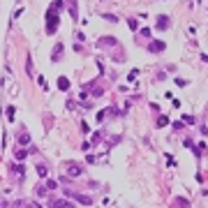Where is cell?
<instances>
[{
	"mask_svg": "<svg viewBox=\"0 0 208 208\" xmlns=\"http://www.w3.org/2000/svg\"><path fill=\"white\" fill-rule=\"evenodd\" d=\"M58 21H60V19H58V12H46V33H49V35H53V33H56L58 30Z\"/></svg>",
	"mask_w": 208,
	"mask_h": 208,
	"instance_id": "1",
	"label": "cell"
},
{
	"mask_svg": "<svg viewBox=\"0 0 208 208\" xmlns=\"http://www.w3.org/2000/svg\"><path fill=\"white\" fill-rule=\"evenodd\" d=\"M65 174L72 176V178H76V176L83 174V166H79L76 162H69V164H65Z\"/></svg>",
	"mask_w": 208,
	"mask_h": 208,
	"instance_id": "2",
	"label": "cell"
},
{
	"mask_svg": "<svg viewBox=\"0 0 208 208\" xmlns=\"http://www.w3.org/2000/svg\"><path fill=\"white\" fill-rule=\"evenodd\" d=\"M67 197H74L79 204H83V206H93V199L90 197H86V194H72V192H65Z\"/></svg>",
	"mask_w": 208,
	"mask_h": 208,
	"instance_id": "3",
	"label": "cell"
},
{
	"mask_svg": "<svg viewBox=\"0 0 208 208\" xmlns=\"http://www.w3.org/2000/svg\"><path fill=\"white\" fill-rule=\"evenodd\" d=\"M116 44H118V39L111 37V35H106V37H99V39H97V46H116Z\"/></svg>",
	"mask_w": 208,
	"mask_h": 208,
	"instance_id": "4",
	"label": "cell"
},
{
	"mask_svg": "<svg viewBox=\"0 0 208 208\" xmlns=\"http://www.w3.org/2000/svg\"><path fill=\"white\" fill-rule=\"evenodd\" d=\"M67 9H69V16H72V19H79V3H76V0H67Z\"/></svg>",
	"mask_w": 208,
	"mask_h": 208,
	"instance_id": "5",
	"label": "cell"
},
{
	"mask_svg": "<svg viewBox=\"0 0 208 208\" xmlns=\"http://www.w3.org/2000/svg\"><path fill=\"white\" fill-rule=\"evenodd\" d=\"M155 26H157V30H166L169 28V16H157Z\"/></svg>",
	"mask_w": 208,
	"mask_h": 208,
	"instance_id": "6",
	"label": "cell"
},
{
	"mask_svg": "<svg viewBox=\"0 0 208 208\" xmlns=\"http://www.w3.org/2000/svg\"><path fill=\"white\" fill-rule=\"evenodd\" d=\"M148 51H150V53L164 51V42H150V44H148Z\"/></svg>",
	"mask_w": 208,
	"mask_h": 208,
	"instance_id": "7",
	"label": "cell"
},
{
	"mask_svg": "<svg viewBox=\"0 0 208 208\" xmlns=\"http://www.w3.org/2000/svg\"><path fill=\"white\" fill-rule=\"evenodd\" d=\"M60 53H63V44H56V46H53V51H51V60L58 63V60H60Z\"/></svg>",
	"mask_w": 208,
	"mask_h": 208,
	"instance_id": "8",
	"label": "cell"
},
{
	"mask_svg": "<svg viewBox=\"0 0 208 208\" xmlns=\"http://www.w3.org/2000/svg\"><path fill=\"white\" fill-rule=\"evenodd\" d=\"M9 171H12V174H16L19 178H23V164H19V162H16V164H9Z\"/></svg>",
	"mask_w": 208,
	"mask_h": 208,
	"instance_id": "9",
	"label": "cell"
},
{
	"mask_svg": "<svg viewBox=\"0 0 208 208\" xmlns=\"http://www.w3.org/2000/svg\"><path fill=\"white\" fill-rule=\"evenodd\" d=\"M174 206H178V208H187V206H192V204H190L185 197H176V199H174Z\"/></svg>",
	"mask_w": 208,
	"mask_h": 208,
	"instance_id": "10",
	"label": "cell"
},
{
	"mask_svg": "<svg viewBox=\"0 0 208 208\" xmlns=\"http://www.w3.org/2000/svg\"><path fill=\"white\" fill-rule=\"evenodd\" d=\"M28 153H30V150H28V148H16L14 157H16V160H19V162H21V160H26V157H28Z\"/></svg>",
	"mask_w": 208,
	"mask_h": 208,
	"instance_id": "11",
	"label": "cell"
},
{
	"mask_svg": "<svg viewBox=\"0 0 208 208\" xmlns=\"http://www.w3.org/2000/svg\"><path fill=\"white\" fill-rule=\"evenodd\" d=\"M16 141H19L21 146H28V144H30V134H28V132H21V134H19V139H16Z\"/></svg>",
	"mask_w": 208,
	"mask_h": 208,
	"instance_id": "12",
	"label": "cell"
},
{
	"mask_svg": "<svg viewBox=\"0 0 208 208\" xmlns=\"http://www.w3.org/2000/svg\"><path fill=\"white\" fill-rule=\"evenodd\" d=\"M58 88H60V90H69V81L65 79V76H60V79H58Z\"/></svg>",
	"mask_w": 208,
	"mask_h": 208,
	"instance_id": "13",
	"label": "cell"
},
{
	"mask_svg": "<svg viewBox=\"0 0 208 208\" xmlns=\"http://www.w3.org/2000/svg\"><path fill=\"white\" fill-rule=\"evenodd\" d=\"M51 206H56V208H65V206H72L67 199H58V201H51Z\"/></svg>",
	"mask_w": 208,
	"mask_h": 208,
	"instance_id": "14",
	"label": "cell"
},
{
	"mask_svg": "<svg viewBox=\"0 0 208 208\" xmlns=\"http://www.w3.org/2000/svg\"><path fill=\"white\" fill-rule=\"evenodd\" d=\"M35 169H37V174H39L42 178H44L46 174H49V169H46V164H37V166H35Z\"/></svg>",
	"mask_w": 208,
	"mask_h": 208,
	"instance_id": "15",
	"label": "cell"
},
{
	"mask_svg": "<svg viewBox=\"0 0 208 208\" xmlns=\"http://www.w3.org/2000/svg\"><path fill=\"white\" fill-rule=\"evenodd\" d=\"M63 7H65V3H63V0H56V3L51 5V12H60Z\"/></svg>",
	"mask_w": 208,
	"mask_h": 208,
	"instance_id": "16",
	"label": "cell"
},
{
	"mask_svg": "<svg viewBox=\"0 0 208 208\" xmlns=\"http://www.w3.org/2000/svg\"><path fill=\"white\" fill-rule=\"evenodd\" d=\"M5 111H7V114H5V116H7V120H14V116H16V114H14V111H16L14 106H7Z\"/></svg>",
	"mask_w": 208,
	"mask_h": 208,
	"instance_id": "17",
	"label": "cell"
},
{
	"mask_svg": "<svg viewBox=\"0 0 208 208\" xmlns=\"http://www.w3.org/2000/svg\"><path fill=\"white\" fill-rule=\"evenodd\" d=\"M93 97H102V95H104V90H102V88H97V83H95V88H93Z\"/></svg>",
	"mask_w": 208,
	"mask_h": 208,
	"instance_id": "18",
	"label": "cell"
},
{
	"mask_svg": "<svg viewBox=\"0 0 208 208\" xmlns=\"http://www.w3.org/2000/svg\"><path fill=\"white\" fill-rule=\"evenodd\" d=\"M26 72H28V76H33V60L30 58L26 60Z\"/></svg>",
	"mask_w": 208,
	"mask_h": 208,
	"instance_id": "19",
	"label": "cell"
},
{
	"mask_svg": "<svg viewBox=\"0 0 208 208\" xmlns=\"http://www.w3.org/2000/svg\"><path fill=\"white\" fill-rule=\"evenodd\" d=\"M157 125H160V127H164V125H169V118H166V116H160V118H157Z\"/></svg>",
	"mask_w": 208,
	"mask_h": 208,
	"instance_id": "20",
	"label": "cell"
},
{
	"mask_svg": "<svg viewBox=\"0 0 208 208\" xmlns=\"http://www.w3.org/2000/svg\"><path fill=\"white\" fill-rule=\"evenodd\" d=\"M46 192H49V187H46V183H44V185H39V187H37V194H39V197H44Z\"/></svg>",
	"mask_w": 208,
	"mask_h": 208,
	"instance_id": "21",
	"label": "cell"
},
{
	"mask_svg": "<svg viewBox=\"0 0 208 208\" xmlns=\"http://www.w3.org/2000/svg\"><path fill=\"white\" fill-rule=\"evenodd\" d=\"M127 26L132 28V30H136V28H139V21L136 19H127Z\"/></svg>",
	"mask_w": 208,
	"mask_h": 208,
	"instance_id": "22",
	"label": "cell"
},
{
	"mask_svg": "<svg viewBox=\"0 0 208 208\" xmlns=\"http://www.w3.org/2000/svg\"><path fill=\"white\" fill-rule=\"evenodd\" d=\"M99 141H102V132H95L93 134V144H99Z\"/></svg>",
	"mask_w": 208,
	"mask_h": 208,
	"instance_id": "23",
	"label": "cell"
},
{
	"mask_svg": "<svg viewBox=\"0 0 208 208\" xmlns=\"http://www.w3.org/2000/svg\"><path fill=\"white\" fill-rule=\"evenodd\" d=\"M106 116H109V109H106V111H99V114H97V120H99V123H102V120H104V118H106Z\"/></svg>",
	"mask_w": 208,
	"mask_h": 208,
	"instance_id": "24",
	"label": "cell"
},
{
	"mask_svg": "<svg viewBox=\"0 0 208 208\" xmlns=\"http://www.w3.org/2000/svg\"><path fill=\"white\" fill-rule=\"evenodd\" d=\"M104 19H106V21H111V23H116V21H118V16H116V14H104Z\"/></svg>",
	"mask_w": 208,
	"mask_h": 208,
	"instance_id": "25",
	"label": "cell"
},
{
	"mask_svg": "<svg viewBox=\"0 0 208 208\" xmlns=\"http://www.w3.org/2000/svg\"><path fill=\"white\" fill-rule=\"evenodd\" d=\"M46 187H49V190H56L58 183H56V180H46Z\"/></svg>",
	"mask_w": 208,
	"mask_h": 208,
	"instance_id": "26",
	"label": "cell"
},
{
	"mask_svg": "<svg viewBox=\"0 0 208 208\" xmlns=\"http://www.w3.org/2000/svg\"><path fill=\"white\" fill-rule=\"evenodd\" d=\"M183 123H187V125H194V116H185V118H183Z\"/></svg>",
	"mask_w": 208,
	"mask_h": 208,
	"instance_id": "27",
	"label": "cell"
},
{
	"mask_svg": "<svg viewBox=\"0 0 208 208\" xmlns=\"http://www.w3.org/2000/svg\"><path fill=\"white\" fill-rule=\"evenodd\" d=\"M183 127H185V123H183V120H176L174 123V129H183Z\"/></svg>",
	"mask_w": 208,
	"mask_h": 208,
	"instance_id": "28",
	"label": "cell"
},
{
	"mask_svg": "<svg viewBox=\"0 0 208 208\" xmlns=\"http://www.w3.org/2000/svg\"><path fill=\"white\" fill-rule=\"evenodd\" d=\"M136 76H139V69H132V72H129V81H134Z\"/></svg>",
	"mask_w": 208,
	"mask_h": 208,
	"instance_id": "29",
	"label": "cell"
},
{
	"mask_svg": "<svg viewBox=\"0 0 208 208\" xmlns=\"http://www.w3.org/2000/svg\"><path fill=\"white\" fill-rule=\"evenodd\" d=\"M81 132H83V134H88V132H90V129H88V123H81Z\"/></svg>",
	"mask_w": 208,
	"mask_h": 208,
	"instance_id": "30",
	"label": "cell"
},
{
	"mask_svg": "<svg viewBox=\"0 0 208 208\" xmlns=\"http://www.w3.org/2000/svg\"><path fill=\"white\" fill-rule=\"evenodd\" d=\"M67 109H79V104H76V102H72V99H69V102H67Z\"/></svg>",
	"mask_w": 208,
	"mask_h": 208,
	"instance_id": "31",
	"label": "cell"
},
{
	"mask_svg": "<svg viewBox=\"0 0 208 208\" xmlns=\"http://www.w3.org/2000/svg\"><path fill=\"white\" fill-rule=\"evenodd\" d=\"M141 37L148 39V37H150V30H148V28H144V30H141Z\"/></svg>",
	"mask_w": 208,
	"mask_h": 208,
	"instance_id": "32",
	"label": "cell"
}]
</instances>
